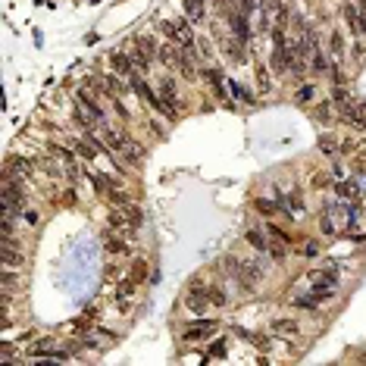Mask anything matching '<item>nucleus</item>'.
<instances>
[{
  "instance_id": "nucleus-6",
  "label": "nucleus",
  "mask_w": 366,
  "mask_h": 366,
  "mask_svg": "<svg viewBox=\"0 0 366 366\" xmlns=\"http://www.w3.org/2000/svg\"><path fill=\"white\" fill-rule=\"evenodd\" d=\"M185 307H188L191 313H204V310L210 307V295H207V285H204V282H194V285L188 288Z\"/></svg>"
},
{
  "instance_id": "nucleus-26",
  "label": "nucleus",
  "mask_w": 366,
  "mask_h": 366,
  "mask_svg": "<svg viewBox=\"0 0 366 366\" xmlns=\"http://www.w3.org/2000/svg\"><path fill=\"white\" fill-rule=\"evenodd\" d=\"M329 69H332V66H329V60H326L320 51H316V54H313V72H316V76H326Z\"/></svg>"
},
{
  "instance_id": "nucleus-25",
  "label": "nucleus",
  "mask_w": 366,
  "mask_h": 366,
  "mask_svg": "<svg viewBox=\"0 0 366 366\" xmlns=\"http://www.w3.org/2000/svg\"><path fill=\"white\" fill-rule=\"evenodd\" d=\"M338 198L341 201H357V185L354 182H341L338 185Z\"/></svg>"
},
{
  "instance_id": "nucleus-34",
  "label": "nucleus",
  "mask_w": 366,
  "mask_h": 366,
  "mask_svg": "<svg viewBox=\"0 0 366 366\" xmlns=\"http://www.w3.org/2000/svg\"><path fill=\"white\" fill-rule=\"evenodd\" d=\"M51 154H54V157H60V160H66V163H72V166H76V157H72V151H66V148H51Z\"/></svg>"
},
{
  "instance_id": "nucleus-5",
  "label": "nucleus",
  "mask_w": 366,
  "mask_h": 366,
  "mask_svg": "<svg viewBox=\"0 0 366 366\" xmlns=\"http://www.w3.org/2000/svg\"><path fill=\"white\" fill-rule=\"evenodd\" d=\"M4 185H7V191H4V207L26 210L29 194H26V188H22V182H16V179H4Z\"/></svg>"
},
{
  "instance_id": "nucleus-31",
  "label": "nucleus",
  "mask_w": 366,
  "mask_h": 366,
  "mask_svg": "<svg viewBox=\"0 0 366 366\" xmlns=\"http://www.w3.org/2000/svg\"><path fill=\"white\" fill-rule=\"evenodd\" d=\"M91 185H94V188H97V191H104V194H107V191H110V185H113V182H110V179H107V176H97V173H94V176H91Z\"/></svg>"
},
{
  "instance_id": "nucleus-12",
  "label": "nucleus",
  "mask_w": 366,
  "mask_h": 366,
  "mask_svg": "<svg viewBox=\"0 0 366 366\" xmlns=\"http://www.w3.org/2000/svg\"><path fill=\"white\" fill-rule=\"evenodd\" d=\"M104 241H107V251H110V254H126V251H129L126 235H119V229H113V226L104 232Z\"/></svg>"
},
{
  "instance_id": "nucleus-46",
  "label": "nucleus",
  "mask_w": 366,
  "mask_h": 366,
  "mask_svg": "<svg viewBox=\"0 0 366 366\" xmlns=\"http://www.w3.org/2000/svg\"><path fill=\"white\" fill-rule=\"evenodd\" d=\"M316 251H320V248H316V241H307V248H304V254H307V257H313Z\"/></svg>"
},
{
  "instance_id": "nucleus-17",
  "label": "nucleus",
  "mask_w": 366,
  "mask_h": 366,
  "mask_svg": "<svg viewBox=\"0 0 366 366\" xmlns=\"http://www.w3.org/2000/svg\"><path fill=\"white\" fill-rule=\"evenodd\" d=\"M22 260H26V257L13 248V238H4V263L7 266H22Z\"/></svg>"
},
{
  "instance_id": "nucleus-11",
  "label": "nucleus",
  "mask_w": 366,
  "mask_h": 366,
  "mask_svg": "<svg viewBox=\"0 0 366 366\" xmlns=\"http://www.w3.org/2000/svg\"><path fill=\"white\" fill-rule=\"evenodd\" d=\"M273 335H282V338H298V335H301V326H298V320L279 316V320H273Z\"/></svg>"
},
{
  "instance_id": "nucleus-33",
  "label": "nucleus",
  "mask_w": 366,
  "mask_h": 366,
  "mask_svg": "<svg viewBox=\"0 0 366 366\" xmlns=\"http://www.w3.org/2000/svg\"><path fill=\"white\" fill-rule=\"evenodd\" d=\"M313 101V85H301L298 91V104H310Z\"/></svg>"
},
{
  "instance_id": "nucleus-13",
  "label": "nucleus",
  "mask_w": 366,
  "mask_h": 366,
  "mask_svg": "<svg viewBox=\"0 0 366 366\" xmlns=\"http://www.w3.org/2000/svg\"><path fill=\"white\" fill-rule=\"evenodd\" d=\"M76 101L91 113V119H97V122H104V119H107V116H104V107L97 104V97H91V91H79V94H76Z\"/></svg>"
},
{
  "instance_id": "nucleus-42",
  "label": "nucleus",
  "mask_w": 366,
  "mask_h": 366,
  "mask_svg": "<svg viewBox=\"0 0 366 366\" xmlns=\"http://www.w3.org/2000/svg\"><path fill=\"white\" fill-rule=\"evenodd\" d=\"M329 182H332V179H329L326 173H316V176H313V185H316V188H326Z\"/></svg>"
},
{
  "instance_id": "nucleus-19",
  "label": "nucleus",
  "mask_w": 366,
  "mask_h": 366,
  "mask_svg": "<svg viewBox=\"0 0 366 366\" xmlns=\"http://www.w3.org/2000/svg\"><path fill=\"white\" fill-rule=\"evenodd\" d=\"M176 57H179V44H176V41L160 47V63H163V66H169V69H173V66H176Z\"/></svg>"
},
{
  "instance_id": "nucleus-48",
  "label": "nucleus",
  "mask_w": 366,
  "mask_h": 366,
  "mask_svg": "<svg viewBox=\"0 0 366 366\" xmlns=\"http://www.w3.org/2000/svg\"><path fill=\"white\" fill-rule=\"evenodd\" d=\"M116 113H119L122 119H129V110H126V107H122V101H116Z\"/></svg>"
},
{
  "instance_id": "nucleus-37",
  "label": "nucleus",
  "mask_w": 366,
  "mask_h": 366,
  "mask_svg": "<svg viewBox=\"0 0 366 366\" xmlns=\"http://www.w3.org/2000/svg\"><path fill=\"white\" fill-rule=\"evenodd\" d=\"M257 79H260V88H263V91L270 88V72H266V66H257Z\"/></svg>"
},
{
  "instance_id": "nucleus-23",
  "label": "nucleus",
  "mask_w": 366,
  "mask_h": 366,
  "mask_svg": "<svg viewBox=\"0 0 366 366\" xmlns=\"http://www.w3.org/2000/svg\"><path fill=\"white\" fill-rule=\"evenodd\" d=\"M107 198H110L113 204H119V207H129V204H132V198H129V194L122 191V188H116V185H110V191H107Z\"/></svg>"
},
{
  "instance_id": "nucleus-38",
  "label": "nucleus",
  "mask_w": 366,
  "mask_h": 366,
  "mask_svg": "<svg viewBox=\"0 0 366 366\" xmlns=\"http://www.w3.org/2000/svg\"><path fill=\"white\" fill-rule=\"evenodd\" d=\"M210 354H213V357H219V354L226 357V338H216V341H213V348H210Z\"/></svg>"
},
{
  "instance_id": "nucleus-18",
  "label": "nucleus",
  "mask_w": 366,
  "mask_h": 366,
  "mask_svg": "<svg viewBox=\"0 0 366 366\" xmlns=\"http://www.w3.org/2000/svg\"><path fill=\"white\" fill-rule=\"evenodd\" d=\"M244 238H248L251 248H257V251H270V241H266V235H263L260 229H248V232H244Z\"/></svg>"
},
{
  "instance_id": "nucleus-10",
  "label": "nucleus",
  "mask_w": 366,
  "mask_h": 366,
  "mask_svg": "<svg viewBox=\"0 0 366 366\" xmlns=\"http://www.w3.org/2000/svg\"><path fill=\"white\" fill-rule=\"evenodd\" d=\"M223 51L232 63H244L248 60V44H244L241 38H223Z\"/></svg>"
},
{
  "instance_id": "nucleus-44",
  "label": "nucleus",
  "mask_w": 366,
  "mask_h": 366,
  "mask_svg": "<svg viewBox=\"0 0 366 366\" xmlns=\"http://www.w3.org/2000/svg\"><path fill=\"white\" fill-rule=\"evenodd\" d=\"M320 226H323V232H326V235H332V232H335V226H332V219H329V216H323V219H320Z\"/></svg>"
},
{
  "instance_id": "nucleus-40",
  "label": "nucleus",
  "mask_w": 366,
  "mask_h": 366,
  "mask_svg": "<svg viewBox=\"0 0 366 366\" xmlns=\"http://www.w3.org/2000/svg\"><path fill=\"white\" fill-rule=\"evenodd\" d=\"M238 10H241V13H248V16H251V13L257 10V0H238Z\"/></svg>"
},
{
  "instance_id": "nucleus-39",
  "label": "nucleus",
  "mask_w": 366,
  "mask_h": 366,
  "mask_svg": "<svg viewBox=\"0 0 366 366\" xmlns=\"http://www.w3.org/2000/svg\"><path fill=\"white\" fill-rule=\"evenodd\" d=\"M320 151H326V154H332V151H335V138H329V135H323V138H320Z\"/></svg>"
},
{
  "instance_id": "nucleus-8",
  "label": "nucleus",
  "mask_w": 366,
  "mask_h": 366,
  "mask_svg": "<svg viewBox=\"0 0 366 366\" xmlns=\"http://www.w3.org/2000/svg\"><path fill=\"white\" fill-rule=\"evenodd\" d=\"M110 63H113V72H116V76H122V79H132V76H135V60H132V54L116 51V54L110 57Z\"/></svg>"
},
{
  "instance_id": "nucleus-9",
  "label": "nucleus",
  "mask_w": 366,
  "mask_h": 366,
  "mask_svg": "<svg viewBox=\"0 0 366 366\" xmlns=\"http://www.w3.org/2000/svg\"><path fill=\"white\" fill-rule=\"evenodd\" d=\"M216 332V323L213 320H204V323H194L191 329H185V341H188V345H194V341H204V338H210Z\"/></svg>"
},
{
  "instance_id": "nucleus-7",
  "label": "nucleus",
  "mask_w": 366,
  "mask_h": 366,
  "mask_svg": "<svg viewBox=\"0 0 366 366\" xmlns=\"http://www.w3.org/2000/svg\"><path fill=\"white\" fill-rule=\"evenodd\" d=\"M160 97H163V104L169 107V116L176 119L179 116V91H176V82L169 79V76L160 82Z\"/></svg>"
},
{
  "instance_id": "nucleus-28",
  "label": "nucleus",
  "mask_w": 366,
  "mask_h": 366,
  "mask_svg": "<svg viewBox=\"0 0 366 366\" xmlns=\"http://www.w3.org/2000/svg\"><path fill=\"white\" fill-rule=\"evenodd\" d=\"M313 119H316V122H323V126H326V122H332V110H329V104H320V107H316V110H313Z\"/></svg>"
},
{
  "instance_id": "nucleus-32",
  "label": "nucleus",
  "mask_w": 366,
  "mask_h": 366,
  "mask_svg": "<svg viewBox=\"0 0 366 366\" xmlns=\"http://www.w3.org/2000/svg\"><path fill=\"white\" fill-rule=\"evenodd\" d=\"M266 232H270V238H276V241H282V244H291V238H288V235H285L279 226H273V223L266 226Z\"/></svg>"
},
{
  "instance_id": "nucleus-29",
  "label": "nucleus",
  "mask_w": 366,
  "mask_h": 366,
  "mask_svg": "<svg viewBox=\"0 0 366 366\" xmlns=\"http://www.w3.org/2000/svg\"><path fill=\"white\" fill-rule=\"evenodd\" d=\"M254 207H257V213H263V216H273V213L279 210L273 201H263V198H257V201H254Z\"/></svg>"
},
{
  "instance_id": "nucleus-27",
  "label": "nucleus",
  "mask_w": 366,
  "mask_h": 366,
  "mask_svg": "<svg viewBox=\"0 0 366 366\" xmlns=\"http://www.w3.org/2000/svg\"><path fill=\"white\" fill-rule=\"evenodd\" d=\"M329 51H332L335 57H341V54H345V38H341V32H332V41H329Z\"/></svg>"
},
{
  "instance_id": "nucleus-4",
  "label": "nucleus",
  "mask_w": 366,
  "mask_h": 366,
  "mask_svg": "<svg viewBox=\"0 0 366 366\" xmlns=\"http://www.w3.org/2000/svg\"><path fill=\"white\" fill-rule=\"evenodd\" d=\"M338 113H341V119H345L348 126H354L357 132H363V129H366V104H363V101H360V104H354V101L341 104V107H338Z\"/></svg>"
},
{
  "instance_id": "nucleus-41",
  "label": "nucleus",
  "mask_w": 366,
  "mask_h": 366,
  "mask_svg": "<svg viewBox=\"0 0 366 366\" xmlns=\"http://www.w3.org/2000/svg\"><path fill=\"white\" fill-rule=\"evenodd\" d=\"M357 35L366 38V10H360V16H357Z\"/></svg>"
},
{
  "instance_id": "nucleus-24",
  "label": "nucleus",
  "mask_w": 366,
  "mask_h": 366,
  "mask_svg": "<svg viewBox=\"0 0 366 366\" xmlns=\"http://www.w3.org/2000/svg\"><path fill=\"white\" fill-rule=\"evenodd\" d=\"M72 113H76V122H79V126H85V129H88L91 122H94V119H91V113H88V110H85V107H82L79 101L72 104Z\"/></svg>"
},
{
  "instance_id": "nucleus-14",
  "label": "nucleus",
  "mask_w": 366,
  "mask_h": 366,
  "mask_svg": "<svg viewBox=\"0 0 366 366\" xmlns=\"http://www.w3.org/2000/svg\"><path fill=\"white\" fill-rule=\"evenodd\" d=\"M182 7H185L188 19H191V22H198V26L207 19V7H204V0H182Z\"/></svg>"
},
{
  "instance_id": "nucleus-21",
  "label": "nucleus",
  "mask_w": 366,
  "mask_h": 366,
  "mask_svg": "<svg viewBox=\"0 0 366 366\" xmlns=\"http://www.w3.org/2000/svg\"><path fill=\"white\" fill-rule=\"evenodd\" d=\"M207 295H210V304H213V307H226V304H229L226 288H219V285H207Z\"/></svg>"
},
{
  "instance_id": "nucleus-36",
  "label": "nucleus",
  "mask_w": 366,
  "mask_h": 366,
  "mask_svg": "<svg viewBox=\"0 0 366 366\" xmlns=\"http://www.w3.org/2000/svg\"><path fill=\"white\" fill-rule=\"evenodd\" d=\"M251 341H254V345H257L260 351H270V348H273V341L266 338V335H251Z\"/></svg>"
},
{
  "instance_id": "nucleus-20",
  "label": "nucleus",
  "mask_w": 366,
  "mask_h": 366,
  "mask_svg": "<svg viewBox=\"0 0 366 366\" xmlns=\"http://www.w3.org/2000/svg\"><path fill=\"white\" fill-rule=\"evenodd\" d=\"M135 288H138V282H135L132 276L119 282V288H116V295H119V307H122V304H126V301L132 298V291H135Z\"/></svg>"
},
{
  "instance_id": "nucleus-16",
  "label": "nucleus",
  "mask_w": 366,
  "mask_h": 366,
  "mask_svg": "<svg viewBox=\"0 0 366 366\" xmlns=\"http://www.w3.org/2000/svg\"><path fill=\"white\" fill-rule=\"evenodd\" d=\"M26 179L29 176V160H19V157H13L10 163H7V173H4V179Z\"/></svg>"
},
{
  "instance_id": "nucleus-22",
  "label": "nucleus",
  "mask_w": 366,
  "mask_h": 366,
  "mask_svg": "<svg viewBox=\"0 0 366 366\" xmlns=\"http://www.w3.org/2000/svg\"><path fill=\"white\" fill-rule=\"evenodd\" d=\"M148 270H151L148 260H135V263H132V279H135L138 285H144V282H148Z\"/></svg>"
},
{
  "instance_id": "nucleus-47",
  "label": "nucleus",
  "mask_w": 366,
  "mask_h": 366,
  "mask_svg": "<svg viewBox=\"0 0 366 366\" xmlns=\"http://www.w3.org/2000/svg\"><path fill=\"white\" fill-rule=\"evenodd\" d=\"M88 326H91V323H88V316H82V320H79V323H76V332H85V329H88Z\"/></svg>"
},
{
  "instance_id": "nucleus-45",
  "label": "nucleus",
  "mask_w": 366,
  "mask_h": 366,
  "mask_svg": "<svg viewBox=\"0 0 366 366\" xmlns=\"http://www.w3.org/2000/svg\"><path fill=\"white\" fill-rule=\"evenodd\" d=\"M13 285H16V276H13V273H4V288H7V291H10V288H13Z\"/></svg>"
},
{
  "instance_id": "nucleus-35",
  "label": "nucleus",
  "mask_w": 366,
  "mask_h": 366,
  "mask_svg": "<svg viewBox=\"0 0 366 366\" xmlns=\"http://www.w3.org/2000/svg\"><path fill=\"white\" fill-rule=\"evenodd\" d=\"M288 207H291V210H298V213L304 210V201H301V194H298V191H291V194H288Z\"/></svg>"
},
{
  "instance_id": "nucleus-43",
  "label": "nucleus",
  "mask_w": 366,
  "mask_h": 366,
  "mask_svg": "<svg viewBox=\"0 0 366 366\" xmlns=\"http://www.w3.org/2000/svg\"><path fill=\"white\" fill-rule=\"evenodd\" d=\"M22 219H26V226H38V213H35V210H26V216H22Z\"/></svg>"
},
{
  "instance_id": "nucleus-30",
  "label": "nucleus",
  "mask_w": 366,
  "mask_h": 366,
  "mask_svg": "<svg viewBox=\"0 0 366 366\" xmlns=\"http://www.w3.org/2000/svg\"><path fill=\"white\" fill-rule=\"evenodd\" d=\"M229 88L235 91V97H238L241 104H254V94H251V91H244V88H241V85H235V82H229Z\"/></svg>"
},
{
  "instance_id": "nucleus-3",
  "label": "nucleus",
  "mask_w": 366,
  "mask_h": 366,
  "mask_svg": "<svg viewBox=\"0 0 366 366\" xmlns=\"http://www.w3.org/2000/svg\"><path fill=\"white\" fill-rule=\"evenodd\" d=\"M129 88H132V91H135L138 97H141V101H144V104H151L154 110H160L163 116H169V107L163 104V97H160V94H154V88H151L148 82H144V79L138 76V72H135V76L129 79ZM169 119H173V116H169Z\"/></svg>"
},
{
  "instance_id": "nucleus-1",
  "label": "nucleus",
  "mask_w": 366,
  "mask_h": 366,
  "mask_svg": "<svg viewBox=\"0 0 366 366\" xmlns=\"http://www.w3.org/2000/svg\"><path fill=\"white\" fill-rule=\"evenodd\" d=\"M101 138H104V144L110 151H116V154H122L129 163H138L141 160V151L135 148V141L126 135V132H116V129H110L107 122H101Z\"/></svg>"
},
{
  "instance_id": "nucleus-15",
  "label": "nucleus",
  "mask_w": 366,
  "mask_h": 366,
  "mask_svg": "<svg viewBox=\"0 0 366 366\" xmlns=\"http://www.w3.org/2000/svg\"><path fill=\"white\" fill-rule=\"evenodd\" d=\"M135 51L144 54V57L154 63V57H157V41H154L151 35H141V38H135Z\"/></svg>"
},
{
  "instance_id": "nucleus-2",
  "label": "nucleus",
  "mask_w": 366,
  "mask_h": 366,
  "mask_svg": "<svg viewBox=\"0 0 366 366\" xmlns=\"http://www.w3.org/2000/svg\"><path fill=\"white\" fill-rule=\"evenodd\" d=\"M163 32L169 35V41H176L179 47H194V29H191V19H169V22H163Z\"/></svg>"
}]
</instances>
